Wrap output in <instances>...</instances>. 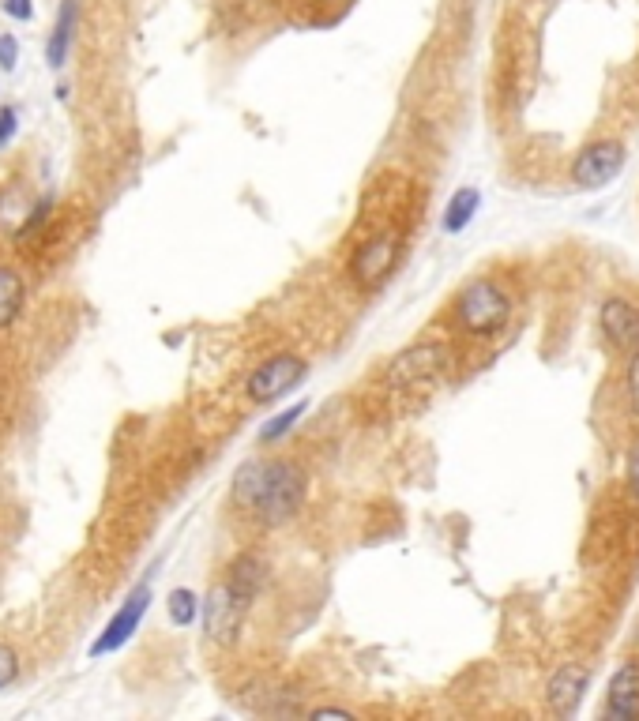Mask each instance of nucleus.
Segmentation results:
<instances>
[{"label":"nucleus","instance_id":"nucleus-1","mask_svg":"<svg viewBox=\"0 0 639 721\" xmlns=\"http://www.w3.org/2000/svg\"><path fill=\"white\" fill-rule=\"evenodd\" d=\"M305 492V474L286 459H252L234 474V500L271 526L294 519L305 504Z\"/></svg>","mask_w":639,"mask_h":721},{"label":"nucleus","instance_id":"nucleus-2","mask_svg":"<svg viewBox=\"0 0 639 721\" xmlns=\"http://www.w3.org/2000/svg\"><path fill=\"white\" fill-rule=\"evenodd\" d=\"M508 316H512V301L489 278H478V282H470L467 290L459 293L455 320L470 335H493V331H500L508 323Z\"/></svg>","mask_w":639,"mask_h":721},{"label":"nucleus","instance_id":"nucleus-3","mask_svg":"<svg viewBox=\"0 0 639 721\" xmlns=\"http://www.w3.org/2000/svg\"><path fill=\"white\" fill-rule=\"evenodd\" d=\"M624 162H628V151H624L621 139H598L591 147H583L579 158L572 162V181L579 188H606L621 177Z\"/></svg>","mask_w":639,"mask_h":721},{"label":"nucleus","instance_id":"nucleus-4","mask_svg":"<svg viewBox=\"0 0 639 721\" xmlns=\"http://www.w3.org/2000/svg\"><path fill=\"white\" fill-rule=\"evenodd\" d=\"M245 609H249V601L241 598L230 583L211 586L207 601L200 605L203 628L215 643H234L237 631H241V620H245Z\"/></svg>","mask_w":639,"mask_h":721},{"label":"nucleus","instance_id":"nucleus-5","mask_svg":"<svg viewBox=\"0 0 639 721\" xmlns=\"http://www.w3.org/2000/svg\"><path fill=\"white\" fill-rule=\"evenodd\" d=\"M305 361L297 357V353H279V357H271L264 361L260 369L249 376V395L252 402H275L282 395H290L301 380H305Z\"/></svg>","mask_w":639,"mask_h":721},{"label":"nucleus","instance_id":"nucleus-6","mask_svg":"<svg viewBox=\"0 0 639 721\" xmlns=\"http://www.w3.org/2000/svg\"><path fill=\"white\" fill-rule=\"evenodd\" d=\"M147 605H151V583H140L132 594L125 598V605L113 613V620L106 624V631L91 643V658H102V654H113L140 631V620L147 616Z\"/></svg>","mask_w":639,"mask_h":721},{"label":"nucleus","instance_id":"nucleus-7","mask_svg":"<svg viewBox=\"0 0 639 721\" xmlns=\"http://www.w3.org/2000/svg\"><path fill=\"white\" fill-rule=\"evenodd\" d=\"M448 365V346H440V342H425V346H410L403 350L395 361H391L388 369V380L391 384H425V380H433L440 369Z\"/></svg>","mask_w":639,"mask_h":721},{"label":"nucleus","instance_id":"nucleus-8","mask_svg":"<svg viewBox=\"0 0 639 721\" xmlns=\"http://www.w3.org/2000/svg\"><path fill=\"white\" fill-rule=\"evenodd\" d=\"M395 256H399V237H395V233H380V237L365 241V245L354 252L350 275H354L358 286H376V282H384L388 271L395 267Z\"/></svg>","mask_w":639,"mask_h":721},{"label":"nucleus","instance_id":"nucleus-9","mask_svg":"<svg viewBox=\"0 0 639 721\" xmlns=\"http://www.w3.org/2000/svg\"><path fill=\"white\" fill-rule=\"evenodd\" d=\"M598 323L613 346L621 350H639V308L624 297H609L602 301V312H598Z\"/></svg>","mask_w":639,"mask_h":721},{"label":"nucleus","instance_id":"nucleus-10","mask_svg":"<svg viewBox=\"0 0 639 721\" xmlns=\"http://www.w3.org/2000/svg\"><path fill=\"white\" fill-rule=\"evenodd\" d=\"M591 688V673H587V665H561V673H553L546 688V699L553 706V714H561V718H572L583 703V691Z\"/></svg>","mask_w":639,"mask_h":721},{"label":"nucleus","instance_id":"nucleus-11","mask_svg":"<svg viewBox=\"0 0 639 721\" xmlns=\"http://www.w3.org/2000/svg\"><path fill=\"white\" fill-rule=\"evenodd\" d=\"M606 710L613 718L636 721L639 718V661H624L613 673L606 691Z\"/></svg>","mask_w":639,"mask_h":721},{"label":"nucleus","instance_id":"nucleus-12","mask_svg":"<svg viewBox=\"0 0 639 721\" xmlns=\"http://www.w3.org/2000/svg\"><path fill=\"white\" fill-rule=\"evenodd\" d=\"M79 19V0H64L61 12H57V23H53V34L46 42V64L49 68H61L64 57H68V46H72V31H76Z\"/></svg>","mask_w":639,"mask_h":721},{"label":"nucleus","instance_id":"nucleus-13","mask_svg":"<svg viewBox=\"0 0 639 721\" xmlns=\"http://www.w3.org/2000/svg\"><path fill=\"white\" fill-rule=\"evenodd\" d=\"M226 583L234 586L237 594L245 601H252L260 590H264V583H267V564L260 560L256 553H245V556H237L234 564H230V575H226Z\"/></svg>","mask_w":639,"mask_h":721},{"label":"nucleus","instance_id":"nucleus-14","mask_svg":"<svg viewBox=\"0 0 639 721\" xmlns=\"http://www.w3.org/2000/svg\"><path fill=\"white\" fill-rule=\"evenodd\" d=\"M478 207H482V192H478V188H459L452 200H448V207H444V230L463 233L470 222H474Z\"/></svg>","mask_w":639,"mask_h":721},{"label":"nucleus","instance_id":"nucleus-15","mask_svg":"<svg viewBox=\"0 0 639 721\" xmlns=\"http://www.w3.org/2000/svg\"><path fill=\"white\" fill-rule=\"evenodd\" d=\"M19 308H23V278L12 267H0V327L16 320Z\"/></svg>","mask_w":639,"mask_h":721},{"label":"nucleus","instance_id":"nucleus-16","mask_svg":"<svg viewBox=\"0 0 639 721\" xmlns=\"http://www.w3.org/2000/svg\"><path fill=\"white\" fill-rule=\"evenodd\" d=\"M305 410H309V402H294L290 410H282V414L271 417L264 429H260V444H275V440H282V436H286V432L294 429L297 421L305 417Z\"/></svg>","mask_w":639,"mask_h":721},{"label":"nucleus","instance_id":"nucleus-17","mask_svg":"<svg viewBox=\"0 0 639 721\" xmlns=\"http://www.w3.org/2000/svg\"><path fill=\"white\" fill-rule=\"evenodd\" d=\"M166 605H170V620L177 624V628H188V624L200 616V601H196L192 590H173Z\"/></svg>","mask_w":639,"mask_h":721},{"label":"nucleus","instance_id":"nucleus-18","mask_svg":"<svg viewBox=\"0 0 639 721\" xmlns=\"http://www.w3.org/2000/svg\"><path fill=\"white\" fill-rule=\"evenodd\" d=\"M16 132H19V113H16V106H4L0 109V151L16 139Z\"/></svg>","mask_w":639,"mask_h":721},{"label":"nucleus","instance_id":"nucleus-19","mask_svg":"<svg viewBox=\"0 0 639 721\" xmlns=\"http://www.w3.org/2000/svg\"><path fill=\"white\" fill-rule=\"evenodd\" d=\"M19 676V661H16V650L12 646L0 643V688H8L12 680Z\"/></svg>","mask_w":639,"mask_h":721},{"label":"nucleus","instance_id":"nucleus-20","mask_svg":"<svg viewBox=\"0 0 639 721\" xmlns=\"http://www.w3.org/2000/svg\"><path fill=\"white\" fill-rule=\"evenodd\" d=\"M19 61V42L12 38V34H0V68L4 72H12Z\"/></svg>","mask_w":639,"mask_h":721},{"label":"nucleus","instance_id":"nucleus-21","mask_svg":"<svg viewBox=\"0 0 639 721\" xmlns=\"http://www.w3.org/2000/svg\"><path fill=\"white\" fill-rule=\"evenodd\" d=\"M628 399H632V410L639 414V350L628 361Z\"/></svg>","mask_w":639,"mask_h":721},{"label":"nucleus","instance_id":"nucleus-22","mask_svg":"<svg viewBox=\"0 0 639 721\" xmlns=\"http://www.w3.org/2000/svg\"><path fill=\"white\" fill-rule=\"evenodd\" d=\"M4 4V12L12 19H19V23H27V19L34 16V0H0Z\"/></svg>","mask_w":639,"mask_h":721},{"label":"nucleus","instance_id":"nucleus-23","mask_svg":"<svg viewBox=\"0 0 639 721\" xmlns=\"http://www.w3.org/2000/svg\"><path fill=\"white\" fill-rule=\"evenodd\" d=\"M628 485H632V492L639 496V440L632 444V451H628Z\"/></svg>","mask_w":639,"mask_h":721},{"label":"nucleus","instance_id":"nucleus-24","mask_svg":"<svg viewBox=\"0 0 639 721\" xmlns=\"http://www.w3.org/2000/svg\"><path fill=\"white\" fill-rule=\"evenodd\" d=\"M312 718H350V710H343V706H320V710H312Z\"/></svg>","mask_w":639,"mask_h":721}]
</instances>
